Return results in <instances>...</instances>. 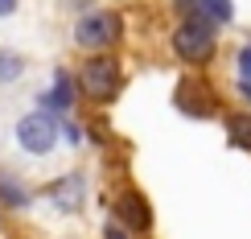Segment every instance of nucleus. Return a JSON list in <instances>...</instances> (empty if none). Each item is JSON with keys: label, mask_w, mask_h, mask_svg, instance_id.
Masks as SVG:
<instances>
[{"label": "nucleus", "mask_w": 251, "mask_h": 239, "mask_svg": "<svg viewBox=\"0 0 251 239\" xmlns=\"http://www.w3.org/2000/svg\"><path fill=\"white\" fill-rule=\"evenodd\" d=\"M120 17L116 13H87L78 21V29H75V41L82 50H107V46H116L120 41Z\"/></svg>", "instance_id": "f257e3e1"}, {"label": "nucleus", "mask_w": 251, "mask_h": 239, "mask_svg": "<svg viewBox=\"0 0 251 239\" xmlns=\"http://www.w3.org/2000/svg\"><path fill=\"white\" fill-rule=\"evenodd\" d=\"M173 50H177V58H185V62L198 66V62H206L214 54V29L206 21H185L173 33Z\"/></svg>", "instance_id": "f03ea898"}, {"label": "nucleus", "mask_w": 251, "mask_h": 239, "mask_svg": "<svg viewBox=\"0 0 251 239\" xmlns=\"http://www.w3.org/2000/svg\"><path fill=\"white\" fill-rule=\"evenodd\" d=\"M82 91H87V99H111V95H120V62H111V58H91L87 66H82Z\"/></svg>", "instance_id": "7ed1b4c3"}, {"label": "nucleus", "mask_w": 251, "mask_h": 239, "mask_svg": "<svg viewBox=\"0 0 251 239\" xmlns=\"http://www.w3.org/2000/svg\"><path fill=\"white\" fill-rule=\"evenodd\" d=\"M17 140L25 153H50L58 144V124L46 116V111H33L17 124Z\"/></svg>", "instance_id": "20e7f679"}, {"label": "nucleus", "mask_w": 251, "mask_h": 239, "mask_svg": "<svg viewBox=\"0 0 251 239\" xmlns=\"http://www.w3.org/2000/svg\"><path fill=\"white\" fill-rule=\"evenodd\" d=\"M120 219L132 227V231H149L152 227V211H149V202L140 198V194H124L120 198Z\"/></svg>", "instance_id": "39448f33"}, {"label": "nucleus", "mask_w": 251, "mask_h": 239, "mask_svg": "<svg viewBox=\"0 0 251 239\" xmlns=\"http://www.w3.org/2000/svg\"><path fill=\"white\" fill-rule=\"evenodd\" d=\"M70 95H75L70 79H66V75H54V91L46 95V107H54V111H70V103H75Z\"/></svg>", "instance_id": "423d86ee"}, {"label": "nucleus", "mask_w": 251, "mask_h": 239, "mask_svg": "<svg viewBox=\"0 0 251 239\" xmlns=\"http://www.w3.org/2000/svg\"><path fill=\"white\" fill-rule=\"evenodd\" d=\"M198 8H202V17H210V21H231L235 17L231 0H198Z\"/></svg>", "instance_id": "0eeeda50"}, {"label": "nucleus", "mask_w": 251, "mask_h": 239, "mask_svg": "<svg viewBox=\"0 0 251 239\" xmlns=\"http://www.w3.org/2000/svg\"><path fill=\"white\" fill-rule=\"evenodd\" d=\"M226 132H231L235 144L251 149V116H231V120H226Z\"/></svg>", "instance_id": "6e6552de"}, {"label": "nucleus", "mask_w": 251, "mask_h": 239, "mask_svg": "<svg viewBox=\"0 0 251 239\" xmlns=\"http://www.w3.org/2000/svg\"><path fill=\"white\" fill-rule=\"evenodd\" d=\"M0 194H4V202H8V206H25V198H29V194H25V186H21V182H13L8 173H0Z\"/></svg>", "instance_id": "1a4fd4ad"}, {"label": "nucleus", "mask_w": 251, "mask_h": 239, "mask_svg": "<svg viewBox=\"0 0 251 239\" xmlns=\"http://www.w3.org/2000/svg\"><path fill=\"white\" fill-rule=\"evenodd\" d=\"M239 91L251 99V46H243V54H239Z\"/></svg>", "instance_id": "9d476101"}, {"label": "nucleus", "mask_w": 251, "mask_h": 239, "mask_svg": "<svg viewBox=\"0 0 251 239\" xmlns=\"http://www.w3.org/2000/svg\"><path fill=\"white\" fill-rule=\"evenodd\" d=\"M17 75H21V58L0 54V79H17Z\"/></svg>", "instance_id": "9b49d317"}, {"label": "nucleus", "mask_w": 251, "mask_h": 239, "mask_svg": "<svg viewBox=\"0 0 251 239\" xmlns=\"http://www.w3.org/2000/svg\"><path fill=\"white\" fill-rule=\"evenodd\" d=\"M13 8H17V0H0V17H8Z\"/></svg>", "instance_id": "f8f14e48"}]
</instances>
